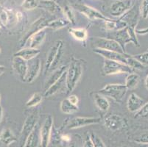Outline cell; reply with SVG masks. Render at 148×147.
Wrapping results in <instances>:
<instances>
[{
	"label": "cell",
	"instance_id": "obj_7",
	"mask_svg": "<svg viewBox=\"0 0 148 147\" xmlns=\"http://www.w3.org/2000/svg\"><path fill=\"white\" fill-rule=\"evenodd\" d=\"M102 118L100 117H74L66 122L65 128L68 129H79L89 125L99 124Z\"/></svg>",
	"mask_w": 148,
	"mask_h": 147
},
{
	"label": "cell",
	"instance_id": "obj_28",
	"mask_svg": "<svg viewBox=\"0 0 148 147\" xmlns=\"http://www.w3.org/2000/svg\"><path fill=\"white\" fill-rule=\"evenodd\" d=\"M69 24L70 22L68 21L67 18H59L56 20H52V21H49L47 27L54 29V30H57V29H60L65 27H66Z\"/></svg>",
	"mask_w": 148,
	"mask_h": 147
},
{
	"label": "cell",
	"instance_id": "obj_21",
	"mask_svg": "<svg viewBox=\"0 0 148 147\" xmlns=\"http://www.w3.org/2000/svg\"><path fill=\"white\" fill-rule=\"evenodd\" d=\"M41 51L38 49L35 48H24L20 49L17 52L13 55V57H19L25 60H31L37 57V56L40 54Z\"/></svg>",
	"mask_w": 148,
	"mask_h": 147
},
{
	"label": "cell",
	"instance_id": "obj_14",
	"mask_svg": "<svg viewBox=\"0 0 148 147\" xmlns=\"http://www.w3.org/2000/svg\"><path fill=\"white\" fill-rule=\"evenodd\" d=\"M12 68L18 77L25 82L28 69V63L19 57H13L12 60Z\"/></svg>",
	"mask_w": 148,
	"mask_h": 147
},
{
	"label": "cell",
	"instance_id": "obj_10",
	"mask_svg": "<svg viewBox=\"0 0 148 147\" xmlns=\"http://www.w3.org/2000/svg\"><path fill=\"white\" fill-rule=\"evenodd\" d=\"M94 45L95 48L102 49L108 51H114L119 53L125 54L120 46L119 44L116 41L111 38H95V41H94Z\"/></svg>",
	"mask_w": 148,
	"mask_h": 147
},
{
	"label": "cell",
	"instance_id": "obj_8",
	"mask_svg": "<svg viewBox=\"0 0 148 147\" xmlns=\"http://www.w3.org/2000/svg\"><path fill=\"white\" fill-rule=\"evenodd\" d=\"M54 120L52 115H49L44 120L42 126L40 128V146L41 147H47L50 142L53 128Z\"/></svg>",
	"mask_w": 148,
	"mask_h": 147
},
{
	"label": "cell",
	"instance_id": "obj_39",
	"mask_svg": "<svg viewBox=\"0 0 148 147\" xmlns=\"http://www.w3.org/2000/svg\"><path fill=\"white\" fill-rule=\"evenodd\" d=\"M140 13L142 18H147L148 17V0H142L140 6Z\"/></svg>",
	"mask_w": 148,
	"mask_h": 147
},
{
	"label": "cell",
	"instance_id": "obj_20",
	"mask_svg": "<svg viewBox=\"0 0 148 147\" xmlns=\"http://www.w3.org/2000/svg\"><path fill=\"white\" fill-rule=\"evenodd\" d=\"M38 8H41L52 14L58 13H63V8L53 0H40Z\"/></svg>",
	"mask_w": 148,
	"mask_h": 147
},
{
	"label": "cell",
	"instance_id": "obj_42",
	"mask_svg": "<svg viewBox=\"0 0 148 147\" xmlns=\"http://www.w3.org/2000/svg\"><path fill=\"white\" fill-rule=\"evenodd\" d=\"M67 99H69V101L71 103H72L73 105H77V104H78V102H79L78 97L76 95L69 96V97L67 98Z\"/></svg>",
	"mask_w": 148,
	"mask_h": 147
},
{
	"label": "cell",
	"instance_id": "obj_4",
	"mask_svg": "<svg viewBox=\"0 0 148 147\" xmlns=\"http://www.w3.org/2000/svg\"><path fill=\"white\" fill-rule=\"evenodd\" d=\"M105 126L110 131L116 132L127 128L128 126L127 120L119 114L110 113L103 118Z\"/></svg>",
	"mask_w": 148,
	"mask_h": 147
},
{
	"label": "cell",
	"instance_id": "obj_46",
	"mask_svg": "<svg viewBox=\"0 0 148 147\" xmlns=\"http://www.w3.org/2000/svg\"><path fill=\"white\" fill-rule=\"evenodd\" d=\"M5 70H6V68H5L4 66H0V77L3 75L4 72L5 71Z\"/></svg>",
	"mask_w": 148,
	"mask_h": 147
},
{
	"label": "cell",
	"instance_id": "obj_54",
	"mask_svg": "<svg viewBox=\"0 0 148 147\" xmlns=\"http://www.w3.org/2000/svg\"><path fill=\"white\" fill-rule=\"evenodd\" d=\"M119 147H125V146H119Z\"/></svg>",
	"mask_w": 148,
	"mask_h": 147
},
{
	"label": "cell",
	"instance_id": "obj_19",
	"mask_svg": "<svg viewBox=\"0 0 148 147\" xmlns=\"http://www.w3.org/2000/svg\"><path fill=\"white\" fill-rule=\"evenodd\" d=\"M66 71L62 75L61 77L56 81V83L50 86L47 90L44 91V96L50 97L55 95L56 94L61 91L62 89L66 87Z\"/></svg>",
	"mask_w": 148,
	"mask_h": 147
},
{
	"label": "cell",
	"instance_id": "obj_32",
	"mask_svg": "<svg viewBox=\"0 0 148 147\" xmlns=\"http://www.w3.org/2000/svg\"><path fill=\"white\" fill-rule=\"evenodd\" d=\"M127 65L129 66L133 69L142 70L145 68V66L138 62L136 59H135L132 55H128L127 57Z\"/></svg>",
	"mask_w": 148,
	"mask_h": 147
},
{
	"label": "cell",
	"instance_id": "obj_27",
	"mask_svg": "<svg viewBox=\"0 0 148 147\" xmlns=\"http://www.w3.org/2000/svg\"><path fill=\"white\" fill-rule=\"evenodd\" d=\"M60 109L62 113L64 114H67V115H71V114L77 113L79 110L77 105H75L71 103L67 98L61 101L60 105Z\"/></svg>",
	"mask_w": 148,
	"mask_h": 147
},
{
	"label": "cell",
	"instance_id": "obj_23",
	"mask_svg": "<svg viewBox=\"0 0 148 147\" xmlns=\"http://www.w3.org/2000/svg\"><path fill=\"white\" fill-rule=\"evenodd\" d=\"M40 144V129L38 125L29 135L23 147H38Z\"/></svg>",
	"mask_w": 148,
	"mask_h": 147
},
{
	"label": "cell",
	"instance_id": "obj_41",
	"mask_svg": "<svg viewBox=\"0 0 148 147\" xmlns=\"http://www.w3.org/2000/svg\"><path fill=\"white\" fill-rule=\"evenodd\" d=\"M83 147H95L94 143L91 139V135L88 133L84 137V140L83 141Z\"/></svg>",
	"mask_w": 148,
	"mask_h": 147
},
{
	"label": "cell",
	"instance_id": "obj_3",
	"mask_svg": "<svg viewBox=\"0 0 148 147\" xmlns=\"http://www.w3.org/2000/svg\"><path fill=\"white\" fill-rule=\"evenodd\" d=\"M38 118H39L38 111L33 112L26 118L18 139V141L19 142V147H23L29 135L33 132L35 127L37 126Z\"/></svg>",
	"mask_w": 148,
	"mask_h": 147
},
{
	"label": "cell",
	"instance_id": "obj_6",
	"mask_svg": "<svg viewBox=\"0 0 148 147\" xmlns=\"http://www.w3.org/2000/svg\"><path fill=\"white\" fill-rule=\"evenodd\" d=\"M134 69L129 66L114 60H106L103 67V72L105 75H116L121 74H130Z\"/></svg>",
	"mask_w": 148,
	"mask_h": 147
},
{
	"label": "cell",
	"instance_id": "obj_11",
	"mask_svg": "<svg viewBox=\"0 0 148 147\" xmlns=\"http://www.w3.org/2000/svg\"><path fill=\"white\" fill-rule=\"evenodd\" d=\"M77 9L80 13L84 15L86 18H88L91 21L101 20V21H107L111 20V18L105 16L103 13L98 11L97 9L91 8V7L88 6L87 5H85V4H79V5H77Z\"/></svg>",
	"mask_w": 148,
	"mask_h": 147
},
{
	"label": "cell",
	"instance_id": "obj_53",
	"mask_svg": "<svg viewBox=\"0 0 148 147\" xmlns=\"http://www.w3.org/2000/svg\"><path fill=\"white\" fill-rule=\"evenodd\" d=\"M0 53H1V48H0Z\"/></svg>",
	"mask_w": 148,
	"mask_h": 147
},
{
	"label": "cell",
	"instance_id": "obj_49",
	"mask_svg": "<svg viewBox=\"0 0 148 147\" xmlns=\"http://www.w3.org/2000/svg\"><path fill=\"white\" fill-rule=\"evenodd\" d=\"M145 86H146L147 89L148 90V74L147 75L146 78H145Z\"/></svg>",
	"mask_w": 148,
	"mask_h": 147
},
{
	"label": "cell",
	"instance_id": "obj_51",
	"mask_svg": "<svg viewBox=\"0 0 148 147\" xmlns=\"http://www.w3.org/2000/svg\"><path fill=\"white\" fill-rule=\"evenodd\" d=\"M5 2V0H0V4H3Z\"/></svg>",
	"mask_w": 148,
	"mask_h": 147
},
{
	"label": "cell",
	"instance_id": "obj_2",
	"mask_svg": "<svg viewBox=\"0 0 148 147\" xmlns=\"http://www.w3.org/2000/svg\"><path fill=\"white\" fill-rule=\"evenodd\" d=\"M127 88L125 85L122 84H108L97 93L114 99L116 102H121L125 96Z\"/></svg>",
	"mask_w": 148,
	"mask_h": 147
},
{
	"label": "cell",
	"instance_id": "obj_16",
	"mask_svg": "<svg viewBox=\"0 0 148 147\" xmlns=\"http://www.w3.org/2000/svg\"><path fill=\"white\" fill-rule=\"evenodd\" d=\"M63 44H64V42L62 40H57L53 44V46H52L51 48L49 49V52H48L47 55V58H46L45 64H44V74H47V72L49 71L51 66H52V63H53L54 60H55V57H56V55H57L58 52L59 48H60V46Z\"/></svg>",
	"mask_w": 148,
	"mask_h": 147
},
{
	"label": "cell",
	"instance_id": "obj_30",
	"mask_svg": "<svg viewBox=\"0 0 148 147\" xmlns=\"http://www.w3.org/2000/svg\"><path fill=\"white\" fill-rule=\"evenodd\" d=\"M43 100V96L41 93L36 92L31 96L29 100L26 102V106L27 107H33L39 105Z\"/></svg>",
	"mask_w": 148,
	"mask_h": 147
},
{
	"label": "cell",
	"instance_id": "obj_45",
	"mask_svg": "<svg viewBox=\"0 0 148 147\" xmlns=\"http://www.w3.org/2000/svg\"><path fill=\"white\" fill-rule=\"evenodd\" d=\"M136 32L139 33V34H146V33H148V29L146 28V29H136Z\"/></svg>",
	"mask_w": 148,
	"mask_h": 147
},
{
	"label": "cell",
	"instance_id": "obj_31",
	"mask_svg": "<svg viewBox=\"0 0 148 147\" xmlns=\"http://www.w3.org/2000/svg\"><path fill=\"white\" fill-rule=\"evenodd\" d=\"M63 14L66 16V18L68 19L70 24H75V21H76V18H75V14L74 12L73 8L69 5H66L64 8H63Z\"/></svg>",
	"mask_w": 148,
	"mask_h": 147
},
{
	"label": "cell",
	"instance_id": "obj_43",
	"mask_svg": "<svg viewBox=\"0 0 148 147\" xmlns=\"http://www.w3.org/2000/svg\"><path fill=\"white\" fill-rule=\"evenodd\" d=\"M60 139L62 140L63 141H64V142H66V143H69L70 142V141H72V137H71V135L69 134H63L60 135Z\"/></svg>",
	"mask_w": 148,
	"mask_h": 147
},
{
	"label": "cell",
	"instance_id": "obj_26",
	"mask_svg": "<svg viewBox=\"0 0 148 147\" xmlns=\"http://www.w3.org/2000/svg\"><path fill=\"white\" fill-rule=\"evenodd\" d=\"M69 32L75 40L81 41V42H85L88 38V32H87V29L84 27L69 28Z\"/></svg>",
	"mask_w": 148,
	"mask_h": 147
},
{
	"label": "cell",
	"instance_id": "obj_1",
	"mask_svg": "<svg viewBox=\"0 0 148 147\" xmlns=\"http://www.w3.org/2000/svg\"><path fill=\"white\" fill-rule=\"evenodd\" d=\"M85 60L72 57L66 70V94H69L74 91L81 78L83 73Z\"/></svg>",
	"mask_w": 148,
	"mask_h": 147
},
{
	"label": "cell",
	"instance_id": "obj_36",
	"mask_svg": "<svg viewBox=\"0 0 148 147\" xmlns=\"http://www.w3.org/2000/svg\"><path fill=\"white\" fill-rule=\"evenodd\" d=\"M134 58L136 59L138 62L142 63L145 66H148V51L142 54H138L136 55H132Z\"/></svg>",
	"mask_w": 148,
	"mask_h": 147
},
{
	"label": "cell",
	"instance_id": "obj_34",
	"mask_svg": "<svg viewBox=\"0 0 148 147\" xmlns=\"http://www.w3.org/2000/svg\"><path fill=\"white\" fill-rule=\"evenodd\" d=\"M21 7L25 10H34L38 8V2L37 0H24Z\"/></svg>",
	"mask_w": 148,
	"mask_h": 147
},
{
	"label": "cell",
	"instance_id": "obj_25",
	"mask_svg": "<svg viewBox=\"0 0 148 147\" xmlns=\"http://www.w3.org/2000/svg\"><path fill=\"white\" fill-rule=\"evenodd\" d=\"M45 29H44L39 32H38L37 33L29 38V40H28V41H29V47L37 49L38 47L40 46L43 44L46 38V36H47V32H46Z\"/></svg>",
	"mask_w": 148,
	"mask_h": 147
},
{
	"label": "cell",
	"instance_id": "obj_13",
	"mask_svg": "<svg viewBox=\"0 0 148 147\" xmlns=\"http://www.w3.org/2000/svg\"><path fill=\"white\" fill-rule=\"evenodd\" d=\"M132 6L133 2L131 0H117L111 5L110 13L114 17H119L128 11Z\"/></svg>",
	"mask_w": 148,
	"mask_h": 147
},
{
	"label": "cell",
	"instance_id": "obj_48",
	"mask_svg": "<svg viewBox=\"0 0 148 147\" xmlns=\"http://www.w3.org/2000/svg\"><path fill=\"white\" fill-rule=\"evenodd\" d=\"M68 147H81V146H80L78 144H76L75 142H74V143H72V144H69V145Z\"/></svg>",
	"mask_w": 148,
	"mask_h": 147
},
{
	"label": "cell",
	"instance_id": "obj_18",
	"mask_svg": "<svg viewBox=\"0 0 148 147\" xmlns=\"http://www.w3.org/2000/svg\"><path fill=\"white\" fill-rule=\"evenodd\" d=\"M67 68H68L67 65H63L61 66L58 67L56 69L54 70L53 72L49 75L48 79L46 81L45 84H44V91L47 90L52 85H53L56 81H58L61 77L62 75L66 71Z\"/></svg>",
	"mask_w": 148,
	"mask_h": 147
},
{
	"label": "cell",
	"instance_id": "obj_44",
	"mask_svg": "<svg viewBox=\"0 0 148 147\" xmlns=\"http://www.w3.org/2000/svg\"><path fill=\"white\" fill-rule=\"evenodd\" d=\"M15 16H16V21H20V20H21V18H23L22 13H21V12H19V11L16 12V13L15 14Z\"/></svg>",
	"mask_w": 148,
	"mask_h": 147
},
{
	"label": "cell",
	"instance_id": "obj_47",
	"mask_svg": "<svg viewBox=\"0 0 148 147\" xmlns=\"http://www.w3.org/2000/svg\"><path fill=\"white\" fill-rule=\"evenodd\" d=\"M2 118H3V109H2V107L0 105V123L2 122Z\"/></svg>",
	"mask_w": 148,
	"mask_h": 147
},
{
	"label": "cell",
	"instance_id": "obj_52",
	"mask_svg": "<svg viewBox=\"0 0 148 147\" xmlns=\"http://www.w3.org/2000/svg\"><path fill=\"white\" fill-rule=\"evenodd\" d=\"M0 102H1V95H0Z\"/></svg>",
	"mask_w": 148,
	"mask_h": 147
},
{
	"label": "cell",
	"instance_id": "obj_33",
	"mask_svg": "<svg viewBox=\"0 0 148 147\" xmlns=\"http://www.w3.org/2000/svg\"><path fill=\"white\" fill-rule=\"evenodd\" d=\"M63 47H64V44H62L61 46H60L58 49V52L57 55H56V57H55V60H54L53 63H52V66L50 67V69L51 71L52 70H55L58 68V66L59 63H60V60H61L62 57H63V55H64V49H63Z\"/></svg>",
	"mask_w": 148,
	"mask_h": 147
},
{
	"label": "cell",
	"instance_id": "obj_17",
	"mask_svg": "<svg viewBox=\"0 0 148 147\" xmlns=\"http://www.w3.org/2000/svg\"><path fill=\"white\" fill-rule=\"evenodd\" d=\"M145 102L135 93H132L127 102V107L130 113H137L145 105Z\"/></svg>",
	"mask_w": 148,
	"mask_h": 147
},
{
	"label": "cell",
	"instance_id": "obj_50",
	"mask_svg": "<svg viewBox=\"0 0 148 147\" xmlns=\"http://www.w3.org/2000/svg\"><path fill=\"white\" fill-rule=\"evenodd\" d=\"M142 147H148V144H142Z\"/></svg>",
	"mask_w": 148,
	"mask_h": 147
},
{
	"label": "cell",
	"instance_id": "obj_40",
	"mask_svg": "<svg viewBox=\"0 0 148 147\" xmlns=\"http://www.w3.org/2000/svg\"><path fill=\"white\" fill-rule=\"evenodd\" d=\"M136 143L139 144H148V132L142 134L134 140Z\"/></svg>",
	"mask_w": 148,
	"mask_h": 147
},
{
	"label": "cell",
	"instance_id": "obj_35",
	"mask_svg": "<svg viewBox=\"0 0 148 147\" xmlns=\"http://www.w3.org/2000/svg\"><path fill=\"white\" fill-rule=\"evenodd\" d=\"M10 12L7 10H2L0 12V22L2 23V25L7 26L8 24L10 22Z\"/></svg>",
	"mask_w": 148,
	"mask_h": 147
},
{
	"label": "cell",
	"instance_id": "obj_37",
	"mask_svg": "<svg viewBox=\"0 0 148 147\" xmlns=\"http://www.w3.org/2000/svg\"><path fill=\"white\" fill-rule=\"evenodd\" d=\"M90 135H91V139H92L93 143H94L95 147H106L103 140L101 139V137L98 136L96 133H91Z\"/></svg>",
	"mask_w": 148,
	"mask_h": 147
},
{
	"label": "cell",
	"instance_id": "obj_29",
	"mask_svg": "<svg viewBox=\"0 0 148 147\" xmlns=\"http://www.w3.org/2000/svg\"><path fill=\"white\" fill-rule=\"evenodd\" d=\"M139 82V76L135 73H130L125 79V86L127 90H132L137 87Z\"/></svg>",
	"mask_w": 148,
	"mask_h": 147
},
{
	"label": "cell",
	"instance_id": "obj_9",
	"mask_svg": "<svg viewBox=\"0 0 148 147\" xmlns=\"http://www.w3.org/2000/svg\"><path fill=\"white\" fill-rule=\"evenodd\" d=\"M108 38L113 39L115 41H116L120 45V46L122 47L125 52H126V45L129 43H134V40L129 34L127 27L123 28V29H119V30L109 32L108 35Z\"/></svg>",
	"mask_w": 148,
	"mask_h": 147
},
{
	"label": "cell",
	"instance_id": "obj_15",
	"mask_svg": "<svg viewBox=\"0 0 148 147\" xmlns=\"http://www.w3.org/2000/svg\"><path fill=\"white\" fill-rule=\"evenodd\" d=\"M30 63H28V69L25 82L27 83H33L36 78L38 76L41 71V60L38 58L31 60Z\"/></svg>",
	"mask_w": 148,
	"mask_h": 147
},
{
	"label": "cell",
	"instance_id": "obj_22",
	"mask_svg": "<svg viewBox=\"0 0 148 147\" xmlns=\"http://www.w3.org/2000/svg\"><path fill=\"white\" fill-rule=\"evenodd\" d=\"M16 141L18 138L10 128H4L0 133V142L5 146H9Z\"/></svg>",
	"mask_w": 148,
	"mask_h": 147
},
{
	"label": "cell",
	"instance_id": "obj_38",
	"mask_svg": "<svg viewBox=\"0 0 148 147\" xmlns=\"http://www.w3.org/2000/svg\"><path fill=\"white\" fill-rule=\"evenodd\" d=\"M135 118H148V102L136 113Z\"/></svg>",
	"mask_w": 148,
	"mask_h": 147
},
{
	"label": "cell",
	"instance_id": "obj_24",
	"mask_svg": "<svg viewBox=\"0 0 148 147\" xmlns=\"http://www.w3.org/2000/svg\"><path fill=\"white\" fill-rule=\"evenodd\" d=\"M93 98L95 100V105L97 107L103 112H107L110 107V103L105 96L99 94V93H93Z\"/></svg>",
	"mask_w": 148,
	"mask_h": 147
},
{
	"label": "cell",
	"instance_id": "obj_12",
	"mask_svg": "<svg viewBox=\"0 0 148 147\" xmlns=\"http://www.w3.org/2000/svg\"><path fill=\"white\" fill-rule=\"evenodd\" d=\"M94 52L104 57L106 60H114V61L119 62V63L127 65V57L129 55L127 53L122 54L117 52H114V51L105 50V49L97 48H95L94 49Z\"/></svg>",
	"mask_w": 148,
	"mask_h": 147
},
{
	"label": "cell",
	"instance_id": "obj_5",
	"mask_svg": "<svg viewBox=\"0 0 148 147\" xmlns=\"http://www.w3.org/2000/svg\"><path fill=\"white\" fill-rule=\"evenodd\" d=\"M48 23H49L48 19L44 16H41V17L38 18L37 20H36L29 26V29L26 31V32L24 34L22 38L20 39L18 46L19 48H22V47L25 46L27 43L28 42V40H29V38L31 36L37 33L38 32L42 30V29L47 28Z\"/></svg>",
	"mask_w": 148,
	"mask_h": 147
}]
</instances>
